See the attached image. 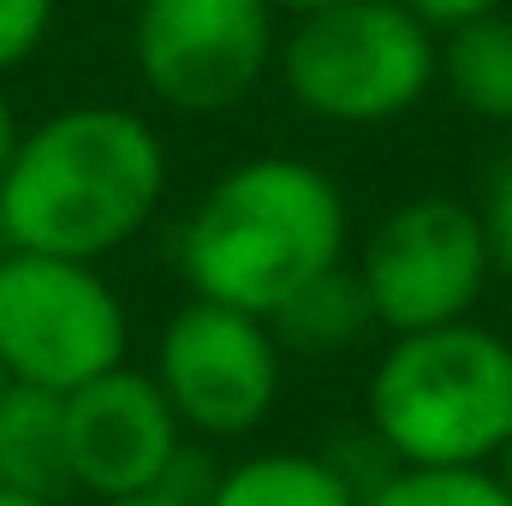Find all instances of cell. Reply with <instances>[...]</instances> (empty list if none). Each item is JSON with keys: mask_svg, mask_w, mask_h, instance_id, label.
Here are the masks:
<instances>
[{"mask_svg": "<svg viewBox=\"0 0 512 506\" xmlns=\"http://www.w3.org/2000/svg\"><path fill=\"white\" fill-rule=\"evenodd\" d=\"M280 370H286V352L274 328L251 310H233L215 298H185L161 322L155 364H149L179 429L197 441L256 435L268 411L280 405Z\"/></svg>", "mask_w": 512, "mask_h": 506, "instance_id": "cell-8", "label": "cell"}, {"mask_svg": "<svg viewBox=\"0 0 512 506\" xmlns=\"http://www.w3.org/2000/svg\"><path fill=\"white\" fill-rule=\"evenodd\" d=\"M352 251V203L340 179L304 155H251L209 179L179 221V274L191 298L274 316Z\"/></svg>", "mask_w": 512, "mask_h": 506, "instance_id": "cell-2", "label": "cell"}, {"mask_svg": "<svg viewBox=\"0 0 512 506\" xmlns=\"http://www.w3.org/2000/svg\"><path fill=\"white\" fill-rule=\"evenodd\" d=\"M96 506H179V501H167V495H126V501H96Z\"/></svg>", "mask_w": 512, "mask_h": 506, "instance_id": "cell-21", "label": "cell"}, {"mask_svg": "<svg viewBox=\"0 0 512 506\" xmlns=\"http://www.w3.org/2000/svg\"><path fill=\"white\" fill-rule=\"evenodd\" d=\"M54 12L60 0H0V78L36 60V48L54 30Z\"/></svg>", "mask_w": 512, "mask_h": 506, "instance_id": "cell-15", "label": "cell"}, {"mask_svg": "<svg viewBox=\"0 0 512 506\" xmlns=\"http://www.w3.org/2000/svg\"><path fill=\"white\" fill-rule=\"evenodd\" d=\"M0 489L60 501L72 495L66 477V423H60V393L12 381L0 393Z\"/></svg>", "mask_w": 512, "mask_h": 506, "instance_id": "cell-12", "label": "cell"}, {"mask_svg": "<svg viewBox=\"0 0 512 506\" xmlns=\"http://www.w3.org/2000/svg\"><path fill=\"white\" fill-rule=\"evenodd\" d=\"M280 18H298V12H322V6H334V0H268Z\"/></svg>", "mask_w": 512, "mask_h": 506, "instance_id": "cell-19", "label": "cell"}, {"mask_svg": "<svg viewBox=\"0 0 512 506\" xmlns=\"http://www.w3.org/2000/svg\"><path fill=\"white\" fill-rule=\"evenodd\" d=\"M489 471H495V483L507 489V501H512V441H507V447H501V459H495Z\"/></svg>", "mask_w": 512, "mask_h": 506, "instance_id": "cell-20", "label": "cell"}, {"mask_svg": "<svg viewBox=\"0 0 512 506\" xmlns=\"http://www.w3.org/2000/svg\"><path fill=\"white\" fill-rule=\"evenodd\" d=\"M131 316L102 262L0 251V364L42 393H72L126 364Z\"/></svg>", "mask_w": 512, "mask_h": 506, "instance_id": "cell-5", "label": "cell"}, {"mask_svg": "<svg viewBox=\"0 0 512 506\" xmlns=\"http://www.w3.org/2000/svg\"><path fill=\"white\" fill-rule=\"evenodd\" d=\"M435 36L441 30H453V24H471V18H483V12H507L512 0H405Z\"/></svg>", "mask_w": 512, "mask_h": 506, "instance_id": "cell-17", "label": "cell"}, {"mask_svg": "<svg viewBox=\"0 0 512 506\" xmlns=\"http://www.w3.org/2000/svg\"><path fill=\"white\" fill-rule=\"evenodd\" d=\"M280 352H310V358H328V352H352L376 316H370V298H364V280L352 262L316 274L298 298H286L274 316H268Z\"/></svg>", "mask_w": 512, "mask_h": 506, "instance_id": "cell-13", "label": "cell"}, {"mask_svg": "<svg viewBox=\"0 0 512 506\" xmlns=\"http://www.w3.org/2000/svg\"><path fill=\"white\" fill-rule=\"evenodd\" d=\"M477 221H483V239H489V256H495V274H512V149L495 161V173L483 185Z\"/></svg>", "mask_w": 512, "mask_h": 506, "instance_id": "cell-16", "label": "cell"}, {"mask_svg": "<svg viewBox=\"0 0 512 506\" xmlns=\"http://www.w3.org/2000/svg\"><path fill=\"white\" fill-rule=\"evenodd\" d=\"M435 84L471 120L512 126V6L441 30V42H435Z\"/></svg>", "mask_w": 512, "mask_h": 506, "instance_id": "cell-11", "label": "cell"}, {"mask_svg": "<svg viewBox=\"0 0 512 506\" xmlns=\"http://www.w3.org/2000/svg\"><path fill=\"white\" fill-rule=\"evenodd\" d=\"M274 54L280 12L268 0H137L131 12L137 78L185 120H215L251 102Z\"/></svg>", "mask_w": 512, "mask_h": 506, "instance_id": "cell-6", "label": "cell"}, {"mask_svg": "<svg viewBox=\"0 0 512 506\" xmlns=\"http://www.w3.org/2000/svg\"><path fill=\"white\" fill-rule=\"evenodd\" d=\"M161 197V131L120 102H78L24 126L0 173V239L6 251L102 262L155 221Z\"/></svg>", "mask_w": 512, "mask_h": 506, "instance_id": "cell-1", "label": "cell"}, {"mask_svg": "<svg viewBox=\"0 0 512 506\" xmlns=\"http://www.w3.org/2000/svg\"><path fill=\"white\" fill-rule=\"evenodd\" d=\"M507 340H512V328H507Z\"/></svg>", "mask_w": 512, "mask_h": 506, "instance_id": "cell-24", "label": "cell"}, {"mask_svg": "<svg viewBox=\"0 0 512 506\" xmlns=\"http://www.w3.org/2000/svg\"><path fill=\"white\" fill-rule=\"evenodd\" d=\"M364 429L393 465H495L512 441V340L477 316L387 334L364 387Z\"/></svg>", "mask_w": 512, "mask_h": 506, "instance_id": "cell-3", "label": "cell"}, {"mask_svg": "<svg viewBox=\"0 0 512 506\" xmlns=\"http://www.w3.org/2000/svg\"><path fill=\"white\" fill-rule=\"evenodd\" d=\"M18 137H24V126H18L12 102L0 96V173H6V161H12V149H18Z\"/></svg>", "mask_w": 512, "mask_h": 506, "instance_id": "cell-18", "label": "cell"}, {"mask_svg": "<svg viewBox=\"0 0 512 506\" xmlns=\"http://www.w3.org/2000/svg\"><path fill=\"white\" fill-rule=\"evenodd\" d=\"M435 42L405 0H334L280 30L274 72L322 126H387L435 90Z\"/></svg>", "mask_w": 512, "mask_h": 506, "instance_id": "cell-4", "label": "cell"}, {"mask_svg": "<svg viewBox=\"0 0 512 506\" xmlns=\"http://www.w3.org/2000/svg\"><path fill=\"white\" fill-rule=\"evenodd\" d=\"M364 489L310 447H268L221 465L203 506H358Z\"/></svg>", "mask_w": 512, "mask_h": 506, "instance_id": "cell-10", "label": "cell"}, {"mask_svg": "<svg viewBox=\"0 0 512 506\" xmlns=\"http://www.w3.org/2000/svg\"><path fill=\"white\" fill-rule=\"evenodd\" d=\"M358 506H512L507 489L495 483L489 465L477 471H417V465H393L382 483L364 489Z\"/></svg>", "mask_w": 512, "mask_h": 506, "instance_id": "cell-14", "label": "cell"}, {"mask_svg": "<svg viewBox=\"0 0 512 506\" xmlns=\"http://www.w3.org/2000/svg\"><path fill=\"white\" fill-rule=\"evenodd\" d=\"M352 268L364 280L376 328L417 334V328L465 322L489 292L495 256L483 239L477 203L447 191H417L376 221Z\"/></svg>", "mask_w": 512, "mask_h": 506, "instance_id": "cell-7", "label": "cell"}, {"mask_svg": "<svg viewBox=\"0 0 512 506\" xmlns=\"http://www.w3.org/2000/svg\"><path fill=\"white\" fill-rule=\"evenodd\" d=\"M60 423H66V477L90 501L155 495L173 453L185 447L167 393L149 370L131 364L60 393Z\"/></svg>", "mask_w": 512, "mask_h": 506, "instance_id": "cell-9", "label": "cell"}, {"mask_svg": "<svg viewBox=\"0 0 512 506\" xmlns=\"http://www.w3.org/2000/svg\"><path fill=\"white\" fill-rule=\"evenodd\" d=\"M0 506H60V501H36V495H12V489H0Z\"/></svg>", "mask_w": 512, "mask_h": 506, "instance_id": "cell-22", "label": "cell"}, {"mask_svg": "<svg viewBox=\"0 0 512 506\" xmlns=\"http://www.w3.org/2000/svg\"><path fill=\"white\" fill-rule=\"evenodd\" d=\"M6 387H12V376H6V364H0V393H6Z\"/></svg>", "mask_w": 512, "mask_h": 506, "instance_id": "cell-23", "label": "cell"}]
</instances>
